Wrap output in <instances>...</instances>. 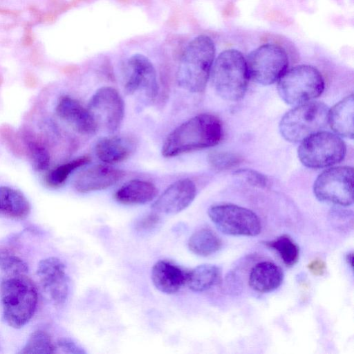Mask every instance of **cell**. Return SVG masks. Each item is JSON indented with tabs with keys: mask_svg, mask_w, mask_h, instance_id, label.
<instances>
[{
	"mask_svg": "<svg viewBox=\"0 0 354 354\" xmlns=\"http://www.w3.org/2000/svg\"><path fill=\"white\" fill-rule=\"evenodd\" d=\"M329 109L322 102L309 101L288 111L279 122L281 136L291 142H301L328 124Z\"/></svg>",
	"mask_w": 354,
	"mask_h": 354,
	"instance_id": "5",
	"label": "cell"
},
{
	"mask_svg": "<svg viewBox=\"0 0 354 354\" xmlns=\"http://www.w3.org/2000/svg\"><path fill=\"white\" fill-rule=\"evenodd\" d=\"M328 124L332 130L342 137H354V97L346 96L329 109Z\"/></svg>",
	"mask_w": 354,
	"mask_h": 354,
	"instance_id": "19",
	"label": "cell"
},
{
	"mask_svg": "<svg viewBox=\"0 0 354 354\" xmlns=\"http://www.w3.org/2000/svg\"><path fill=\"white\" fill-rule=\"evenodd\" d=\"M215 52V44L207 35H200L189 41L179 60L178 85L192 93L203 91L209 78Z\"/></svg>",
	"mask_w": 354,
	"mask_h": 354,
	"instance_id": "2",
	"label": "cell"
},
{
	"mask_svg": "<svg viewBox=\"0 0 354 354\" xmlns=\"http://www.w3.org/2000/svg\"><path fill=\"white\" fill-rule=\"evenodd\" d=\"M87 109L98 129L113 133L120 127L124 115V101L118 91L111 86L97 89L91 97Z\"/></svg>",
	"mask_w": 354,
	"mask_h": 354,
	"instance_id": "11",
	"label": "cell"
},
{
	"mask_svg": "<svg viewBox=\"0 0 354 354\" xmlns=\"http://www.w3.org/2000/svg\"><path fill=\"white\" fill-rule=\"evenodd\" d=\"M308 268L314 275L319 276L324 273L326 265L323 261L315 259L308 265Z\"/></svg>",
	"mask_w": 354,
	"mask_h": 354,
	"instance_id": "34",
	"label": "cell"
},
{
	"mask_svg": "<svg viewBox=\"0 0 354 354\" xmlns=\"http://www.w3.org/2000/svg\"><path fill=\"white\" fill-rule=\"evenodd\" d=\"M207 214L216 228L225 234L254 236L261 232L259 218L245 207L219 204L209 207Z\"/></svg>",
	"mask_w": 354,
	"mask_h": 354,
	"instance_id": "9",
	"label": "cell"
},
{
	"mask_svg": "<svg viewBox=\"0 0 354 354\" xmlns=\"http://www.w3.org/2000/svg\"><path fill=\"white\" fill-rule=\"evenodd\" d=\"M57 115L83 135H93L98 127L88 109L69 96H62L56 106Z\"/></svg>",
	"mask_w": 354,
	"mask_h": 354,
	"instance_id": "16",
	"label": "cell"
},
{
	"mask_svg": "<svg viewBox=\"0 0 354 354\" xmlns=\"http://www.w3.org/2000/svg\"><path fill=\"white\" fill-rule=\"evenodd\" d=\"M209 77L221 98L240 100L245 95L250 79L245 57L236 49L223 50L214 59Z\"/></svg>",
	"mask_w": 354,
	"mask_h": 354,
	"instance_id": "3",
	"label": "cell"
},
{
	"mask_svg": "<svg viewBox=\"0 0 354 354\" xmlns=\"http://www.w3.org/2000/svg\"><path fill=\"white\" fill-rule=\"evenodd\" d=\"M59 348H60L64 353H73V354H84L86 351L78 344L74 342L71 339L62 338L58 340L57 343Z\"/></svg>",
	"mask_w": 354,
	"mask_h": 354,
	"instance_id": "33",
	"label": "cell"
},
{
	"mask_svg": "<svg viewBox=\"0 0 354 354\" xmlns=\"http://www.w3.org/2000/svg\"><path fill=\"white\" fill-rule=\"evenodd\" d=\"M189 250L201 257H208L217 252L222 246L219 236L209 229H201L195 232L189 239Z\"/></svg>",
	"mask_w": 354,
	"mask_h": 354,
	"instance_id": "24",
	"label": "cell"
},
{
	"mask_svg": "<svg viewBox=\"0 0 354 354\" xmlns=\"http://www.w3.org/2000/svg\"><path fill=\"white\" fill-rule=\"evenodd\" d=\"M187 272L169 261L161 260L151 269V281L161 292L174 294L186 285Z\"/></svg>",
	"mask_w": 354,
	"mask_h": 354,
	"instance_id": "17",
	"label": "cell"
},
{
	"mask_svg": "<svg viewBox=\"0 0 354 354\" xmlns=\"http://www.w3.org/2000/svg\"><path fill=\"white\" fill-rule=\"evenodd\" d=\"M124 176L122 170L97 165L82 171L75 177L73 186L80 193L105 189L118 183Z\"/></svg>",
	"mask_w": 354,
	"mask_h": 354,
	"instance_id": "15",
	"label": "cell"
},
{
	"mask_svg": "<svg viewBox=\"0 0 354 354\" xmlns=\"http://www.w3.org/2000/svg\"><path fill=\"white\" fill-rule=\"evenodd\" d=\"M223 136V125L216 116L203 113L183 122L165 140L162 154L174 157L189 151L214 146Z\"/></svg>",
	"mask_w": 354,
	"mask_h": 354,
	"instance_id": "1",
	"label": "cell"
},
{
	"mask_svg": "<svg viewBox=\"0 0 354 354\" xmlns=\"http://www.w3.org/2000/svg\"><path fill=\"white\" fill-rule=\"evenodd\" d=\"M353 169L339 166L324 171L316 178L313 192L320 201L340 206L353 203Z\"/></svg>",
	"mask_w": 354,
	"mask_h": 354,
	"instance_id": "10",
	"label": "cell"
},
{
	"mask_svg": "<svg viewBox=\"0 0 354 354\" xmlns=\"http://www.w3.org/2000/svg\"><path fill=\"white\" fill-rule=\"evenodd\" d=\"M221 279V270L212 264H202L187 272L186 285L194 292H203L216 285Z\"/></svg>",
	"mask_w": 354,
	"mask_h": 354,
	"instance_id": "23",
	"label": "cell"
},
{
	"mask_svg": "<svg viewBox=\"0 0 354 354\" xmlns=\"http://www.w3.org/2000/svg\"><path fill=\"white\" fill-rule=\"evenodd\" d=\"M155 185L149 181L135 179L123 185L115 194V200L122 204H145L157 196Z\"/></svg>",
	"mask_w": 354,
	"mask_h": 354,
	"instance_id": "21",
	"label": "cell"
},
{
	"mask_svg": "<svg viewBox=\"0 0 354 354\" xmlns=\"http://www.w3.org/2000/svg\"><path fill=\"white\" fill-rule=\"evenodd\" d=\"M0 269L10 275L24 274L27 264L7 249H0Z\"/></svg>",
	"mask_w": 354,
	"mask_h": 354,
	"instance_id": "28",
	"label": "cell"
},
{
	"mask_svg": "<svg viewBox=\"0 0 354 354\" xmlns=\"http://www.w3.org/2000/svg\"><path fill=\"white\" fill-rule=\"evenodd\" d=\"M27 145L34 169L39 171L46 169L50 164V155L46 147L33 140L28 141Z\"/></svg>",
	"mask_w": 354,
	"mask_h": 354,
	"instance_id": "29",
	"label": "cell"
},
{
	"mask_svg": "<svg viewBox=\"0 0 354 354\" xmlns=\"http://www.w3.org/2000/svg\"><path fill=\"white\" fill-rule=\"evenodd\" d=\"M324 85V78L316 68L302 64L283 73L278 80L277 91L286 103L299 105L319 97Z\"/></svg>",
	"mask_w": 354,
	"mask_h": 354,
	"instance_id": "6",
	"label": "cell"
},
{
	"mask_svg": "<svg viewBox=\"0 0 354 354\" xmlns=\"http://www.w3.org/2000/svg\"><path fill=\"white\" fill-rule=\"evenodd\" d=\"M234 175L254 187L266 188L269 185L268 178L263 174L253 169H238L234 172Z\"/></svg>",
	"mask_w": 354,
	"mask_h": 354,
	"instance_id": "31",
	"label": "cell"
},
{
	"mask_svg": "<svg viewBox=\"0 0 354 354\" xmlns=\"http://www.w3.org/2000/svg\"><path fill=\"white\" fill-rule=\"evenodd\" d=\"M196 187L189 179L178 180L169 186L153 203L152 209L164 214H175L187 208L194 200Z\"/></svg>",
	"mask_w": 354,
	"mask_h": 354,
	"instance_id": "14",
	"label": "cell"
},
{
	"mask_svg": "<svg viewBox=\"0 0 354 354\" xmlns=\"http://www.w3.org/2000/svg\"><path fill=\"white\" fill-rule=\"evenodd\" d=\"M249 78L262 84L277 82L288 70L286 50L274 44H263L251 51L245 58Z\"/></svg>",
	"mask_w": 354,
	"mask_h": 354,
	"instance_id": "8",
	"label": "cell"
},
{
	"mask_svg": "<svg viewBox=\"0 0 354 354\" xmlns=\"http://www.w3.org/2000/svg\"><path fill=\"white\" fill-rule=\"evenodd\" d=\"M37 275L44 291L57 305L64 304L68 295V277L64 263L57 257L41 260Z\"/></svg>",
	"mask_w": 354,
	"mask_h": 354,
	"instance_id": "13",
	"label": "cell"
},
{
	"mask_svg": "<svg viewBox=\"0 0 354 354\" xmlns=\"http://www.w3.org/2000/svg\"><path fill=\"white\" fill-rule=\"evenodd\" d=\"M90 160L89 156H83L58 166L48 174L46 177L47 184L52 187H57L62 185L71 174L77 168L88 163Z\"/></svg>",
	"mask_w": 354,
	"mask_h": 354,
	"instance_id": "25",
	"label": "cell"
},
{
	"mask_svg": "<svg viewBox=\"0 0 354 354\" xmlns=\"http://www.w3.org/2000/svg\"><path fill=\"white\" fill-rule=\"evenodd\" d=\"M353 253H349L346 256V261L349 266L353 268Z\"/></svg>",
	"mask_w": 354,
	"mask_h": 354,
	"instance_id": "35",
	"label": "cell"
},
{
	"mask_svg": "<svg viewBox=\"0 0 354 354\" xmlns=\"http://www.w3.org/2000/svg\"><path fill=\"white\" fill-rule=\"evenodd\" d=\"M56 346L50 335L43 330L33 332L25 346L19 352L20 354H50L55 352Z\"/></svg>",
	"mask_w": 354,
	"mask_h": 354,
	"instance_id": "27",
	"label": "cell"
},
{
	"mask_svg": "<svg viewBox=\"0 0 354 354\" xmlns=\"http://www.w3.org/2000/svg\"><path fill=\"white\" fill-rule=\"evenodd\" d=\"M160 222L158 213L153 212L141 217L136 224V228L138 231H149L155 228Z\"/></svg>",
	"mask_w": 354,
	"mask_h": 354,
	"instance_id": "32",
	"label": "cell"
},
{
	"mask_svg": "<svg viewBox=\"0 0 354 354\" xmlns=\"http://www.w3.org/2000/svg\"><path fill=\"white\" fill-rule=\"evenodd\" d=\"M283 272L275 263L262 261L257 263L249 275V285L259 292H269L280 286L283 280Z\"/></svg>",
	"mask_w": 354,
	"mask_h": 354,
	"instance_id": "20",
	"label": "cell"
},
{
	"mask_svg": "<svg viewBox=\"0 0 354 354\" xmlns=\"http://www.w3.org/2000/svg\"><path fill=\"white\" fill-rule=\"evenodd\" d=\"M30 209V204L22 192L10 187H0L1 216L23 219L29 215Z\"/></svg>",
	"mask_w": 354,
	"mask_h": 354,
	"instance_id": "22",
	"label": "cell"
},
{
	"mask_svg": "<svg viewBox=\"0 0 354 354\" xmlns=\"http://www.w3.org/2000/svg\"><path fill=\"white\" fill-rule=\"evenodd\" d=\"M207 159L209 165L218 170L234 167L241 161L239 156L227 151H213L209 154Z\"/></svg>",
	"mask_w": 354,
	"mask_h": 354,
	"instance_id": "30",
	"label": "cell"
},
{
	"mask_svg": "<svg viewBox=\"0 0 354 354\" xmlns=\"http://www.w3.org/2000/svg\"><path fill=\"white\" fill-rule=\"evenodd\" d=\"M124 90L129 95L142 93L149 100H154L158 93L156 68L145 55L135 53L126 62Z\"/></svg>",
	"mask_w": 354,
	"mask_h": 354,
	"instance_id": "12",
	"label": "cell"
},
{
	"mask_svg": "<svg viewBox=\"0 0 354 354\" xmlns=\"http://www.w3.org/2000/svg\"><path fill=\"white\" fill-rule=\"evenodd\" d=\"M3 317L15 328L23 327L32 318L37 305V292L24 274L11 275L1 285Z\"/></svg>",
	"mask_w": 354,
	"mask_h": 354,
	"instance_id": "4",
	"label": "cell"
},
{
	"mask_svg": "<svg viewBox=\"0 0 354 354\" xmlns=\"http://www.w3.org/2000/svg\"><path fill=\"white\" fill-rule=\"evenodd\" d=\"M136 147L135 140L129 136L104 138L96 143L95 152L101 161L113 164L128 158Z\"/></svg>",
	"mask_w": 354,
	"mask_h": 354,
	"instance_id": "18",
	"label": "cell"
},
{
	"mask_svg": "<svg viewBox=\"0 0 354 354\" xmlns=\"http://www.w3.org/2000/svg\"><path fill=\"white\" fill-rule=\"evenodd\" d=\"M266 245L276 250L287 266H293L297 262L299 249L288 235L280 236L273 241L266 242Z\"/></svg>",
	"mask_w": 354,
	"mask_h": 354,
	"instance_id": "26",
	"label": "cell"
},
{
	"mask_svg": "<svg viewBox=\"0 0 354 354\" xmlns=\"http://www.w3.org/2000/svg\"><path fill=\"white\" fill-rule=\"evenodd\" d=\"M346 151V145L339 136L320 131L301 142L298 157L306 167L320 169L340 162Z\"/></svg>",
	"mask_w": 354,
	"mask_h": 354,
	"instance_id": "7",
	"label": "cell"
}]
</instances>
